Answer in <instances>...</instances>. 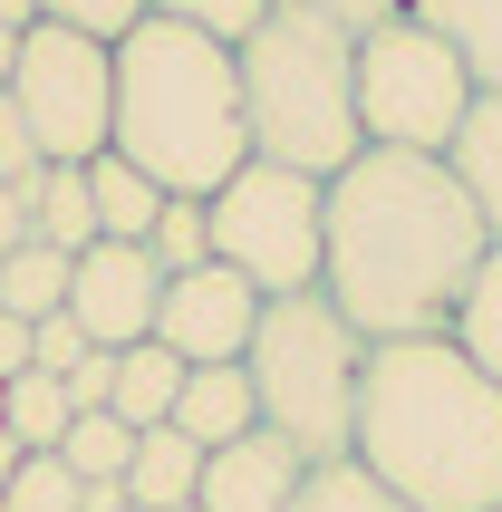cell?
<instances>
[{
    "label": "cell",
    "mask_w": 502,
    "mask_h": 512,
    "mask_svg": "<svg viewBox=\"0 0 502 512\" xmlns=\"http://www.w3.org/2000/svg\"><path fill=\"white\" fill-rule=\"evenodd\" d=\"M493 232L445 155L367 145L329 174V261L319 290L367 348L387 339H454V310L474 290Z\"/></svg>",
    "instance_id": "obj_1"
},
{
    "label": "cell",
    "mask_w": 502,
    "mask_h": 512,
    "mask_svg": "<svg viewBox=\"0 0 502 512\" xmlns=\"http://www.w3.org/2000/svg\"><path fill=\"white\" fill-rule=\"evenodd\" d=\"M406 512H502V387L454 339H387L358 377V445Z\"/></svg>",
    "instance_id": "obj_2"
},
{
    "label": "cell",
    "mask_w": 502,
    "mask_h": 512,
    "mask_svg": "<svg viewBox=\"0 0 502 512\" xmlns=\"http://www.w3.org/2000/svg\"><path fill=\"white\" fill-rule=\"evenodd\" d=\"M107 145L165 194H223L251 165V116H242V58L213 29L155 20L145 10L116 39V126Z\"/></svg>",
    "instance_id": "obj_3"
},
{
    "label": "cell",
    "mask_w": 502,
    "mask_h": 512,
    "mask_svg": "<svg viewBox=\"0 0 502 512\" xmlns=\"http://www.w3.org/2000/svg\"><path fill=\"white\" fill-rule=\"evenodd\" d=\"M242 58V116H251V155L271 165H300L329 184L348 155H367L358 126V39L319 10H261V20L232 39Z\"/></svg>",
    "instance_id": "obj_4"
},
{
    "label": "cell",
    "mask_w": 502,
    "mask_h": 512,
    "mask_svg": "<svg viewBox=\"0 0 502 512\" xmlns=\"http://www.w3.org/2000/svg\"><path fill=\"white\" fill-rule=\"evenodd\" d=\"M251 406L261 426L290 435L309 464H348L358 445V377H367V339L329 310V290H290V300H261V329H251Z\"/></svg>",
    "instance_id": "obj_5"
},
{
    "label": "cell",
    "mask_w": 502,
    "mask_h": 512,
    "mask_svg": "<svg viewBox=\"0 0 502 512\" xmlns=\"http://www.w3.org/2000/svg\"><path fill=\"white\" fill-rule=\"evenodd\" d=\"M474 68L445 29H425L416 10L358 29V126L367 145H406V155H445L474 116Z\"/></svg>",
    "instance_id": "obj_6"
},
{
    "label": "cell",
    "mask_w": 502,
    "mask_h": 512,
    "mask_svg": "<svg viewBox=\"0 0 502 512\" xmlns=\"http://www.w3.org/2000/svg\"><path fill=\"white\" fill-rule=\"evenodd\" d=\"M213 261H232L261 300L319 290V261H329V184L300 174V165L251 155L223 194H213Z\"/></svg>",
    "instance_id": "obj_7"
},
{
    "label": "cell",
    "mask_w": 502,
    "mask_h": 512,
    "mask_svg": "<svg viewBox=\"0 0 502 512\" xmlns=\"http://www.w3.org/2000/svg\"><path fill=\"white\" fill-rule=\"evenodd\" d=\"M10 107H20V126L39 136L49 165L107 155V126H116V49H107V39H87V29L29 20L20 29V68H10Z\"/></svg>",
    "instance_id": "obj_8"
},
{
    "label": "cell",
    "mask_w": 502,
    "mask_h": 512,
    "mask_svg": "<svg viewBox=\"0 0 502 512\" xmlns=\"http://www.w3.org/2000/svg\"><path fill=\"white\" fill-rule=\"evenodd\" d=\"M251 329H261V290H251L232 261H203V271H174V281H165L155 339H165L184 368H242Z\"/></svg>",
    "instance_id": "obj_9"
},
{
    "label": "cell",
    "mask_w": 502,
    "mask_h": 512,
    "mask_svg": "<svg viewBox=\"0 0 502 512\" xmlns=\"http://www.w3.org/2000/svg\"><path fill=\"white\" fill-rule=\"evenodd\" d=\"M155 310H165V271L145 242H87L78 271H68V319H78L97 348H136L155 339Z\"/></svg>",
    "instance_id": "obj_10"
},
{
    "label": "cell",
    "mask_w": 502,
    "mask_h": 512,
    "mask_svg": "<svg viewBox=\"0 0 502 512\" xmlns=\"http://www.w3.org/2000/svg\"><path fill=\"white\" fill-rule=\"evenodd\" d=\"M300 484H309V455L290 445V435L251 426L232 435V445H213L203 455V512H300Z\"/></svg>",
    "instance_id": "obj_11"
},
{
    "label": "cell",
    "mask_w": 502,
    "mask_h": 512,
    "mask_svg": "<svg viewBox=\"0 0 502 512\" xmlns=\"http://www.w3.org/2000/svg\"><path fill=\"white\" fill-rule=\"evenodd\" d=\"M203 493V445L184 426H145L136 455H126V503L136 512H184Z\"/></svg>",
    "instance_id": "obj_12"
},
{
    "label": "cell",
    "mask_w": 502,
    "mask_h": 512,
    "mask_svg": "<svg viewBox=\"0 0 502 512\" xmlns=\"http://www.w3.org/2000/svg\"><path fill=\"white\" fill-rule=\"evenodd\" d=\"M174 426L194 435L203 455H213V445H232V435H251V426H261V406H251V368H184Z\"/></svg>",
    "instance_id": "obj_13"
},
{
    "label": "cell",
    "mask_w": 502,
    "mask_h": 512,
    "mask_svg": "<svg viewBox=\"0 0 502 512\" xmlns=\"http://www.w3.org/2000/svg\"><path fill=\"white\" fill-rule=\"evenodd\" d=\"M174 397H184V358H174L165 339H136V348H116V397L107 416H126V426H174Z\"/></svg>",
    "instance_id": "obj_14"
},
{
    "label": "cell",
    "mask_w": 502,
    "mask_h": 512,
    "mask_svg": "<svg viewBox=\"0 0 502 512\" xmlns=\"http://www.w3.org/2000/svg\"><path fill=\"white\" fill-rule=\"evenodd\" d=\"M87 194H97V242H145L155 213H165V184L136 174L116 145H107V155H87Z\"/></svg>",
    "instance_id": "obj_15"
},
{
    "label": "cell",
    "mask_w": 502,
    "mask_h": 512,
    "mask_svg": "<svg viewBox=\"0 0 502 512\" xmlns=\"http://www.w3.org/2000/svg\"><path fill=\"white\" fill-rule=\"evenodd\" d=\"M445 165L464 174V194H474L483 232L502 242V87H483V97H474V116H464V136L445 145Z\"/></svg>",
    "instance_id": "obj_16"
},
{
    "label": "cell",
    "mask_w": 502,
    "mask_h": 512,
    "mask_svg": "<svg viewBox=\"0 0 502 512\" xmlns=\"http://www.w3.org/2000/svg\"><path fill=\"white\" fill-rule=\"evenodd\" d=\"M29 232L49 252H87L97 242V194H87V165H49L29 184Z\"/></svg>",
    "instance_id": "obj_17"
},
{
    "label": "cell",
    "mask_w": 502,
    "mask_h": 512,
    "mask_svg": "<svg viewBox=\"0 0 502 512\" xmlns=\"http://www.w3.org/2000/svg\"><path fill=\"white\" fill-rule=\"evenodd\" d=\"M0 426L20 435V455H58V435L78 426V406H68V377L20 368V377H10V397H0Z\"/></svg>",
    "instance_id": "obj_18"
},
{
    "label": "cell",
    "mask_w": 502,
    "mask_h": 512,
    "mask_svg": "<svg viewBox=\"0 0 502 512\" xmlns=\"http://www.w3.org/2000/svg\"><path fill=\"white\" fill-rule=\"evenodd\" d=\"M425 29H445L454 49H464V68H474V87H502V0H406Z\"/></svg>",
    "instance_id": "obj_19"
},
{
    "label": "cell",
    "mask_w": 502,
    "mask_h": 512,
    "mask_svg": "<svg viewBox=\"0 0 502 512\" xmlns=\"http://www.w3.org/2000/svg\"><path fill=\"white\" fill-rule=\"evenodd\" d=\"M68 271H78V252H49V242L0 252V310H10V319H49V310H68Z\"/></svg>",
    "instance_id": "obj_20"
},
{
    "label": "cell",
    "mask_w": 502,
    "mask_h": 512,
    "mask_svg": "<svg viewBox=\"0 0 502 512\" xmlns=\"http://www.w3.org/2000/svg\"><path fill=\"white\" fill-rule=\"evenodd\" d=\"M454 348H464V358H474V368L502 387V242L483 252L474 290H464V310H454Z\"/></svg>",
    "instance_id": "obj_21"
},
{
    "label": "cell",
    "mask_w": 502,
    "mask_h": 512,
    "mask_svg": "<svg viewBox=\"0 0 502 512\" xmlns=\"http://www.w3.org/2000/svg\"><path fill=\"white\" fill-rule=\"evenodd\" d=\"M126 455H136V426H126V416H107V406H97V416H78V426L58 435V464H68L78 484H126Z\"/></svg>",
    "instance_id": "obj_22"
},
{
    "label": "cell",
    "mask_w": 502,
    "mask_h": 512,
    "mask_svg": "<svg viewBox=\"0 0 502 512\" xmlns=\"http://www.w3.org/2000/svg\"><path fill=\"white\" fill-rule=\"evenodd\" d=\"M145 252H155V271H203L213 261V203L203 194H165V213H155V232H145Z\"/></svg>",
    "instance_id": "obj_23"
},
{
    "label": "cell",
    "mask_w": 502,
    "mask_h": 512,
    "mask_svg": "<svg viewBox=\"0 0 502 512\" xmlns=\"http://www.w3.org/2000/svg\"><path fill=\"white\" fill-rule=\"evenodd\" d=\"M300 512H406L367 464H309V484H300Z\"/></svg>",
    "instance_id": "obj_24"
},
{
    "label": "cell",
    "mask_w": 502,
    "mask_h": 512,
    "mask_svg": "<svg viewBox=\"0 0 502 512\" xmlns=\"http://www.w3.org/2000/svg\"><path fill=\"white\" fill-rule=\"evenodd\" d=\"M0 512H87V484H78L58 455H20V474H10Z\"/></svg>",
    "instance_id": "obj_25"
},
{
    "label": "cell",
    "mask_w": 502,
    "mask_h": 512,
    "mask_svg": "<svg viewBox=\"0 0 502 512\" xmlns=\"http://www.w3.org/2000/svg\"><path fill=\"white\" fill-rule=\"evenodd\" d=\"M29 10H39V20H58V29H87V39H107V49L145 20V0H29Z\"/></svg>",
    "instance_id": "obj_26"
},
{
    "label": "cell",
    "mask_w": 502,
    "mask_h": 512,
    "mask_svg": "<svg viewBox=\"0 0 502 512\" xmlns=\"http://www.w3.org/2000/svg\"><path fill=\"white\" fill-rule=\"evenodd\" d=\"M155 20H184V29H213V39H242L271 0H145Z\"/></svg>",
    "instance_id": "obj_27"
},
{
    "label": "cell",
    "mask_w": 502,
    "mask_h": 512,
    "mask_svg": "<svg viewBox=\"0 0 502 512\" xmlns=\"http://www.w3.org/2000/svg\"><path fill=\"white\" fill-rule=\"evenodd\" d=\"M87 348H97V339H87V329H78V319H68V310H49V319H29V368H49V377H68V368H78V358H87Z\"/></svg>",
    "instance_id": "obj_28"
},
{
    "label": "cell",
    "mask_w": 502,
    "mask_h": 512,
    "mask_svg": "<svg viewBox=\"0 0 502 512\" xmlns=\"http://www.w3.org/2000/svg\"><path fill=\"white\" fill-rule=\"evenodd\" d=\"M39 174H49V155H39V136H29L20 126V107H10V87H0V184H39Z\"/></svg>",
    "instance_id": "obj_29"
},
{
    "label": "cell",
    "mask_w": 502,
    "mask_h": 512,
    "mask_svg": "<svg viewBox=\"0 0 502 512\" xmlns=\"http://www.w3.org/2000/svg\"><path fill=\"white\" fill-rule=\"evenodd\" d=\"M280 10H319V20H338V29H348V39H358V29H377V20H396V10H406V0H280Z\"/></svg>",
    "instance_id": "obj_30"
},
{
    "label": "cell",
    "mask_w": 502,
    "mask_h": 512,
    "mask_svg": "<svg viewBox=\"0 0 502 512\" xmlns=\"http://www.w3.org/2000/svg\"><path fill=\"white\" fill-rule=\"evenodd\" d=\"M20 242H39V232H29V194L0 184V252H20Z\"/></svg>",
    "instance_id": "obj_31"
},
{
    "label": "cell",
    "mask_w": 502,
    "mask_h": 512,
    "mask_svg": "<svg viewBox=\"0 0 502 512\" xmlns=\"http://www.w3.org/2000/svg\"><path fill=\"white\" fill-rule=\"evenodd\" d=\"M20 368H29V319H10V310H0V387H10Z\"/></svg>",
    "instance_id": "obj_32"
},
{
    "label": "cell",
    "mask_w": 502,
    "mask_h": 512,
    "mask_svg": "<svg viewBox=\"0 0 502 512\" xmlns=\"http://www.w3.org/2000/svg\"><path fill=\"white\" fill-rule=\"evenodd\" d=\"M10 474H20V435L0 426V493H10Z\"/></svg>",
    "instance_id": "obj_33"
},
{
    "label": "cell",
    "mask_w": 502,
    "mask_h": 512,
    "mask_svg": "<svg viewBox=\"0 0 502 512\" xmlns=\"http://www.w3.org/2000/svg\"><path fill=\"white\" fill-rule=\"evenodd\" d=\"M10 68H20V29H0V87H10Z\"/></svg>",
    "instance_id": "obj_34"
},
{
    "label": "cell",
    "mask_w": 502,
    "mask_h": 512,
    "mask_svg": "<svg viewBox=\"0 0 502 512\" xmlns=\"http://www.w3.org/2000/svg\"><path fill=\"white\" fill-rule=\"evenodd\" d=\"M39 20V10H29V0H0V29H29Z\"/></svg>",
    "instance_id": "obj_35"
},
{
    "label": "cell",
    "mask_w": 502,
    "mask_h": 512,
    "mask_svg": "<svg viewBox=\"0 0 502 512\" xmlns=\"http://www.w3.org/2000/svg\"><path fill=\"white\" fill-rule=\"evenodd\" d=\"M116 512H136V503H116Z\"/></svg>",
    "instance_id": "obj_36"
},
{
    "label": "cell",
    "mask_w": 502,
    "mask_h": 512,
    "mask_svg": "<svg viewBox=\"0 0 502 512\" xmlns=\"http://www.w3.org/2000/svg\"><path fill=\"white\" fill-rule=\"evenodd\" d=\"M184 512H203V503H184Z\"/></svg>",
    "instance_id": "obj_37"
},
{
    "label": "cell",
    "mask_w": 502,
    "mask_h": 512,
    "mask_svg": "<svg viewBox=\"0 0 502 512\" xmlns=\"http://www.w3.org/2000/svg\"><path fill=\"white\" fill-rule=\"evenodd\" d=\"M0 397H10V387H0Z\"/></svg>",
    "instance_id": "obj_38"
}]
</instances>
